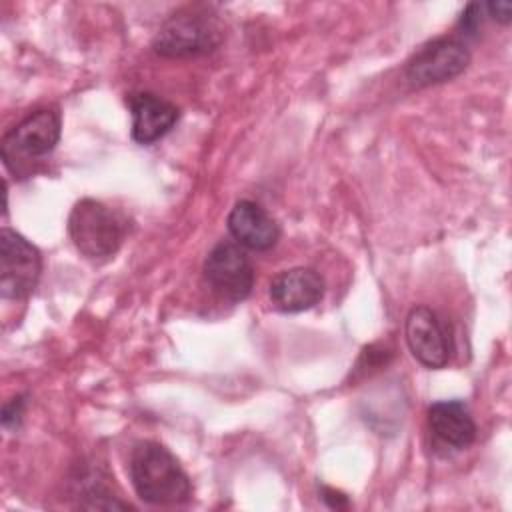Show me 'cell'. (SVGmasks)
Returning <instances> with one entry per match:
<instances>
[{"instance_id":"obj_1","label":"cell","mask_w":512,"mask_h":512,"mask_svg":"<svg viewBox=\"0 0 512 512\" xmlns=\"http://www.w3.org/2000/svg\"><path fill=\"white\" fill-rule=\"evenodd\" d=\"M128 470L138 498L146 504L176 506L192 496V482L176 456L154 440L134 446Z\"/></svg>"},{"instance_id":"obj_2","label":"cell","mask_w":512,"mask_h":512,"mask_svg":"<svg viewBox=\"0 0 512 512\" xmlns=\"http://www.w3.org/2000/svg\"><path fill=\"white\" fill-rule=\"evenodd\" d=\"M128 232L126 218L94 198H82L68 216V234L76 250L92 262L112 258Z\"/></svg>"},{"instance_id":"obj_3","label":"cell","mask_w":512,"mask_h":512,"mask_svg":"<svg viewBox=\"0 0 512 512\" xmlns=\"http://www.w3.org/2000/svg\"><path fill=\"white\" fill-rule=\"evenodd\" d=\"M224 38L216 14L204 8H186L170 16L152 40V50L164 58H190L212 52Z\"/></svg>"},{"instance_id":"obj_4","label":"cell","mask_w":512,"mask_h":512,"mask_svg":"<svg viewBox=\"0 0 512 512\" xmlns=\"http://www.w3.org/2000/svg\"><path fill=\"white\" fill-rule=\"evenodd\" d=\"M62 132V120L56 110H36L30 116H26L22 122H18L12 130H8L2 138L0 154L4 160V166L14 176H26L28 164L36 162L44 156H48Z\"/></svg>"},{"instance_id":"obj_5","label":"cell","mask_w":512,"mask_h":512,"mask_svg":"<svg viewBox=\"0 0 512 512\" xmlns=\"http://www.w3.org/2000/svg\"><path fill=\"white\" fill-rule=\"evenodd\" d=\"M42 258L34 244L12 228L0 230V294L6 300L28 298L40 278Z\"/></svg>"},{"instance_id":"obj_6","label":"cell","mask_w":512,"mask_h":512,"mask_svg":"<svg viewBox=\"0 0 512 512\" xmlns=\"http://www.w3.org/2000/svg\"><path fill=\"white\" fill-rule=\"evenodd\" d=\"M470 64V52L458 38H434L406 64V80L412 88H428L460 76Z\"/></svg>"},{"instance_id":"obj_7","label":"cell","mask_w":512,"mask_h":512,"mask_svg":"<svg viewBox=\"0 0 512 512\" xmlns=\"http://www.w3.org/2000/svg\"><path fill=\"white\" fill-rule=\"evenodd\" d=\"M404 338L412 356L430 370L450 362L454 344L450 326L428 306H414L404 322Z\"/></svg>"},{"instance_id":"obj_8","label":"cell","mask_w":512,"mask_h":512,"mask_svg":"<svg viewBox=\"0 0 512 512\" xmlns=\"http://www.w3.org/2000/svg\"><path fill=\"white\" fill-rule=\"evenodd\" d=\"M204 278L222 298L242 302L254 288V266L238 244L218 242L204 260Z\"/></svg>"},{"instance_id":"obj_9","label":"cell","mask_w":512,"mask_h":512,"mask_svg":"<svg viewBox=\"0 0 512 512\" xmlns=\"http://www.w3.org/2000/svg\"><path fill=\"white\" fill-rule=\"evenodd\" d=\"M268 296L278 312L298 314L314 308L322 300L324 278L314 268H290L270 280Z\"/></svg>"},{"instance_id":"obj_10","label":"cell","mask_w":512,"mask_h":512,"mask_svg":"<svg viewBox=\"0 0 512 512\" xmlns=\"http://www.w3.org/2000/svg\"><path fill=\"white\" fill-rule=\"evenodd\" d=\"M128 108L132 114V140L142 146L166 136L180 116V110L172 102L152 92L130 94Z\"/></svg>"},{"instance_id":"obj_11","label":"cell","mask_w":512,"mask_h":512,"mask_svg":"<svg viewBox=\"0 0 512 512\" xmlns=\"http://www.w3.org/2000/svg\"><path fill=\"white\" fill-rule=\"evenodd\" d=\"M226 224L228 232L240 246L256 252L270 250L280 238L276 220L252 200H238L230 210Z\"/></svg>"},{"instance_id":"obj_12","label":"cell","mask_w":512,"mask_h":512,"mask_svg":"<svg viewBox=\"0 0 512 512\" xmlns=\"http://www.w3.org/2000/svg\"><path fill=\"white\" fill-rule=\"evenodd\" d=\"M432 434L450 448L462 450L476 440V422L468 406L460 400H440L428 408Z\"/></svg>"},{"instance_id":"obj_13","label":"cell","mask_w":512,"mask_h":512,"mask_svg":"<svg viewBox=\"0 0 512 512\" xmlns=\"http://www.w3.org/2000/svg\"><path fill=\"white\" fill-rule=\"evenodd\" d=\"M482 10H484V4H478V2H470L464 8V12L458 18V30L464 36H476L478 28L482 26Z\"/></svg>"},{"instance_id":"obj_14","label":"cell","mask_w":512,"mask_h":512,"mask_svg":"<svg viewBox=\"0 0 512 512\" xmlns=\"http://www.w3.org/2000/svg\"><path fill=\"white\" fill-rule=\"evenodd\" d=\"M24 406H26V400L24 396H14L10 398L4 406H2V426L12 430V428H18L20 426V420L24 416Z\"/></svg>"},{"instance_id":"obj_15","label":"cell","mask_w":512,"mask_h":512,"mask_svg":"<svg viewBox=\"0 0 512 512\" xmlns=\"http://www.w3.org/2000/svg\"><path fill=\"white\" fill-rule=\"evenodd\" d=\"M484 10H488V16L500 24L512 22V2L510 0H496L484 4Z\"/></svg>"},{"instance_id":"obj_16","label":"cell","mask_w":512,"mask_h":512,"mask_svg":"<svg viewBox=\"0 0 512 512\" xmlns=\"http://www.w3.org/2000/svg\"><path fill=\"white\" fill-rule=\"evenodd\" d=\"M322 500L330 506V508H344L348 506V500L342 492L334 490V488H322Z\"/></svg>"}]
</instances>
